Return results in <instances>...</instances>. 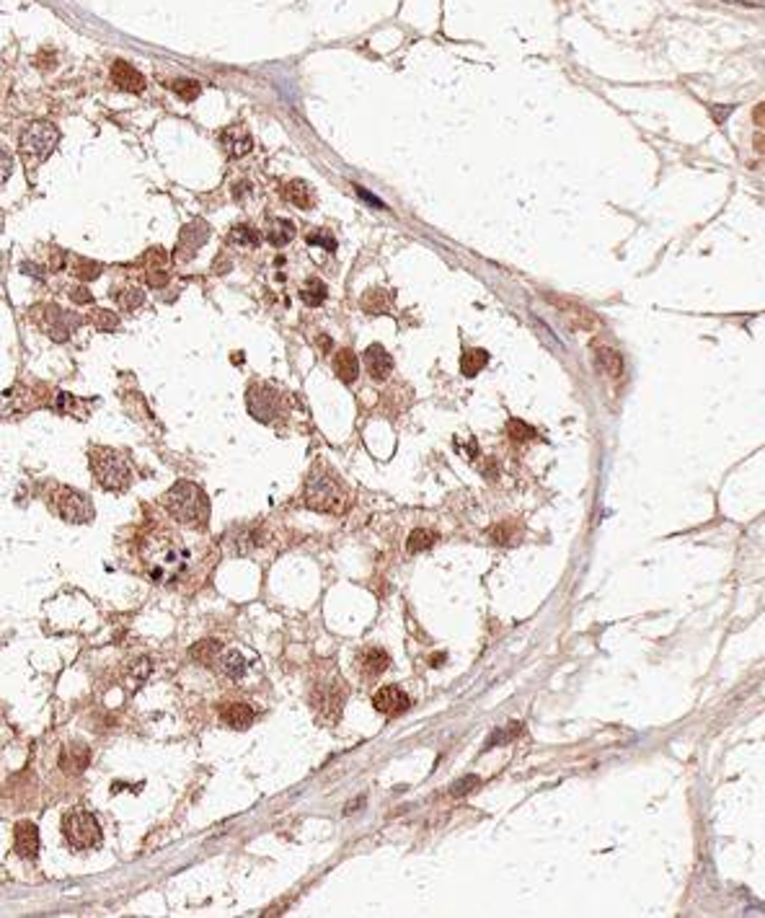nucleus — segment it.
<instances>
[{"label":"nucleus","mask_w":765,"mask_h":918,"mask_svg":"<svg viewBox=\"0 0 765 918\" xmlns=\"http://www.w3.org/2000/svg\"><path fill=\"white\" fill-rule=\"evenodd\" d=\"M220 652H223V644H220L217 639H202V642H197V644L189 649L191 660H194V663H200V665L217 663Z\"/></svg>","instance_id":"23"},{"label":"nucleus","mask_w":765,"mask_h":918,"mask_svg":"<svg viewBox=\"0 0 765 918\" xmlns=\"http://www.w3.org/2000/svg\"><path fill=\"white\" fill-rule=\"evenodd\" d=\"M362 359H365L367 373H370L375 381H385V378L391 376L393 357L388 355V350H385L382 344H370V347L365 350V355H362Z\"/></svg>","instance_id":"15"},{"label":"nucleus","mask_w":765,"mask_h":918,"mask_svg":"<svg viewBox=\"0 0 765 918\" xmlns=\"http://www.w3.org/2000/svg\"><path fill=\"white\" fill-rule=\"evenodd\" d=\"M373 706L385 717H399L401 711L409 709V696L399 686H382L375 691Z\"/></svg>","instance_id":"12"},{"label":"nucleus","mask_w":765,"mask_h":918,"mask_svg":"<svg viewBox=\"0 0 765 918\" xmlns=\"http://www.w3.org/2000/svg\"><path fill=\"white\" fill-rule=\"evenodd\" d=\"M217 663H220L223 675H228L231 680H240L248 670V663L243 660V655H238V652H220Z\"/></svg>","instance_id":"24"},{"label":"nucleus","mask_w":765,"mask_h":918,"mask_svg":"<svg viewBox=\"0 0 765 918\" xmlns=\"http://www.w3.org/2000/svg\"><path fill=\"white\" fill-rule=\"evenodd\" d=\"M143 567L153 582L181 585L197 577L207 564V549L186 541L168 528H153L140 538Z\"/></svg>","instance_id":"1"},{"label":"nucleus","mask_w":765,"mask_h":918,"mask_svg":"<svg viewBox=\"0 0 765 918\" xmlns=\"http://www.w3.org/2000/svg\"><path fill=\"white\" fill-rule=\"evenodd\" d=\"M143 267H145V282L150 288H163L168 282V254L160 246L148 248L143 254Z\"/></svg>","instance_id":"13"},{"label":"nucleus","mask_w":765,"mask_h":918,"mask_svg":"<svg viewBox=\"0 0 765 918\" xmlns=\"http://www.w3.org/2000/svg\"><path fill=\"white\" fill-rule=\"evenodd\" d=\"M78 324H80L78 316L70 311H65V308H60V305H44V308H41V329H44L49 339H55V342L70 339V334L78 329Z\"/></svg>","instance_id":"9"},{"label":"nucleus","mask_w":765,"mask_h":918,"mask_svg":"<svg viewBox=\"0 0 765 918\" xmlns=\"http://www.w3.org/2000/svg\"><path fill=\"white\" fill-rule=\"evenodd\" d=\"M112 80L122 88V91H127V94H140V91L145 88V75L137 70L135 65L124 63V60H117V63H114Z\"/></svg>","instance_id":"17"},{"label":"nucleus","mask_w":765,"mask_h":918,"mask_svg":"<svg viewBox=\"0 0 765 918\" xmlns=\"http://www.w3.org/2000/svg\"><path fill=\"white\" fill-rule=\"evenodd\" d=\"M246 407L256 422L269 424L282 414V393L266 383H254L246 391Z\"/></svg>","instance_id":"6"},{"label":"nucleus","mask_w":765,"mask_h":918,"mask_svg":"<svg viewBox=\"0 0 765 918\" xmlns=\"http://www.w3.org/2000/svg\"><path fill=\"white\" fill-rule=\"evenodd\" d=\"M336 376L342 378L344 383H354L357 381V376H359V359H357V355L352 350H339V355H336Z\"/></svg>","instance_id":"21"},{"label":"nucleus","mask_w":765,"mask_h":918,"mask_svg":"<svg viewBox=\"0 0 765 918\" xmlns=\"http://www.w3.org/2000/svg\"><path fill=\"white\" fill-rule=\"evenodd\" d=\"M228 241L236 243V246L256 248L259 246V241H262V236H259V231L251 228V225H236V228L231 231V236H228Z\"/></svg>","instance_id":"29"},{"label":"nucleus","mask_w":765,"mask_h":918,"mask_svg":"<svg viewBox=\"0 0 765 918\" xmlns=\"http://www.w3.org/2000/svg\"><path fill=\"white\" fill-rule=\"evenodd\" d=\"M166 512L176 523H181L186 528H202L207 525L210 520V499L202 492V487L191 484V481H176L174 487L168 489L163 497Z\"/></svg>","instance_id":"2"},{"label":"nucleus","mask_w":765,"mask_h":918,"mask_svg":"<svg viewBox=\"0 0 765 918\" xmlns=\"http://www.w3.org/2000/svg\"><path fill=\"white\" fill-rule=\"evenodd\" d=\"M266 238H269L271 246H285V243H290V241L295 238V225H292V220H285V217L269 220Z\"/></svg>","instance_id":"22"},{"label":"nucleus","mask_w":765,"mask_h":918,"mask_svg":"<svg viewBox=\"0 0 765 918\" xmlns=\"http://www.w3.org/2000/svg\"><path fill=\"white\" fill-rule=\"evenodd\" d=\"M220 719L231 729H248L254 725V709L243 701H228L225 706H220Z\"/></svg>","instance_id":"18"},{"label":"nucleus","mask_w":765,"mask_h":918,"mask_svg":"<svg viewBox=\"0 0 765 918\" xmlns=\"http://www.w3.org/2000/svg\"><path fill=\"white\" fill-rule=\"evenodd\" d=\"M435 543H437V533H435V530H424V528H419V530H414V533L409 535L406 549H409V554H422V551L432 549Z\"/></svg>","instance_id":"31"},{"label":"nucleus","mask_w":765,"mask_h":918,"mask_svg":"<svg viewBox=\"0 0 765 918\" xmlns=\"http://www.w3.org/2000/svg\"><path fill=\"white\" fill-rule=\"evenodd\" d=\"M354 192H357L359 197H362V200H365L367 205H370V208H375V210H385V202L378 200V197H375L373 192H367L365 186H359V184H354Z\"/></svg>","instance_id":"38"},{"label":"nucleus","mask_w":765,"mask_h":918,"mask_svg":"<svg viewBox=\"0 0 765 918\" xmlns=\"http://www.w3.org/2000/svg\"><path fill=\"white\" fill-rule=\"evenodd\" d=\"M388 663H391L388 652H382V649H378V647L365 649V652L357 657L359 672L367 675V678H378V675H382V672L388 670Z\"/></svg>","instance_id":"20"},{"label":"nucleus","mask_w":765,"mask_h":918,"mask_svg":"<svg viewBox=\"0 0 765 918\" xmlns=\"http://www.w3.org/2000/svg\"><path fill=\"white\" fill-rule=\"evenodd\" d=\"M52 507L68 523H91L94 520V502L88 499V495L72 487L57 489L52 495Z\"/></svg>","instance_id":"7"},{"label":"nucleus","mask_w":765,"mask_h":918,"mask_svg":"<svg viewBox=\"0 0 765 918\" xmlns=\"http://www.w3.org/2000/svg\"><path fill=\"white\" fill-rule=\"evenodd\" d=\"M11 171H13V158L8 155V151L0 148V186L11 179Z\"/></svg>","instance_id":"37"},{"label":"nucleus","mask_w":765,"mask_h":918,"mask_svg":"<svg viewBox=\"0 0 765 918\" xmlns=\"http://www.w3.org/2000/svg\"><path fill=\"white\" fill-rule=\"evenodd\" d=\"M94 326L98 329V331H114V329L120 326V316L112 311H96Z\"/></svg>","instance_id":"35"},{"label":"nucleus","mask_w":765,"mask_h":918,"mask_svg":"<svg viewBox=\"0 0 765 918\" xmlns=\"http://www.w3.org/2000/svg\"><path fill=\"white\" fill-rule=\"evenodd\" d=\"M220 143H223V148L228 151V155H233V158H240V155H246V153L254 148V140H251V135H248V132L240 127V125H233V127L223 129V135H220Z\"/></svg>","instance_id":"19"},{"label":"nucleus","mask_w":765,"mask_h":918,"mask_svg":"<svg viewBox=\"0 0 765 918\" xmlns=\"http://www.w3.org/2000/svg\"><path fill=\"white\" fill-rule=\"evenodd\" d=\"M60 143V129L52 122H32L21 132V151L32 158H47Z\"/></svg>","instance_id":"8"},{"label":"nucleus","mask_w":765,"mask_h":918,"mask_svg":"<svg viewBox=\"0 0 765 918\" xmlns=\"http://www.w3.org/2000/svg\"><path fill=\"white\" fill-rule=\"evenodd\" d=\"M60 828H63L65 841L72 848H78V851L98 846L101 839H104L98 820L91 812H86V810H70V812H65Z\"/></svg>","instance_id":"5"},{"label":"nucleus","mask_w":765,"mask_h":918,"mask_svg":"<svg viewBox=\"0 0 765 918\" xmlns=\"http://www.w3.org/2000/svg\"><path fill=\"white\" fill-rule=\"evenodd\" d=\"M88 464L94 471L96 484L106 492H124L132 484V468L129 461L114 447L96 445L88 450Z\"/></svg>","instance_id":"4"},{"label":"nucleus","mask_w":765,"mask_h":918,"mask_svg":"<svg viewBox=\"0 0 765 918\" xmlns=\"http://www.w3.org/2000/svg\"><path fill=\"white\" fill-rule=\"evenodd\" d=\"M70 298L78 305H91V303H94V295H91V293H88L83 285H78V288H70Z\"/></svg>","instance_id":"39"},{"label":"nucleus","mask_w":765,"mask_h":918,"mask_svg":"<svg viewBox=\"0 0 765 918\" xmlns=\"http://www.w3.org/2000/svg\"><path fill=\"white\" fill-rule=\"evenodd\" d=\"M308 243H323V246L328 248V251H334L336 248V241L331 238V236H321V233H313V236H308Z\"/></svg>","instance_id":"41"},{"label":"nucleus","mask_w":765,"mask_h":918,"mask_svg":"<svg viewBox=\"0 0 765 918\" xmlns=\"http://www.w3.org/2000/svg\"><path fill=\"white\" fill-rule=\"evenodd\" d=\"M13 848L21 859H37L39 854V828L29 820L16 822L13 828Z\"/></svg>","instance_id":"14"},{"label":"nucleus","mask_w":765,"mask_h":918,"mask_svg":"<svg viewBox=\"0 0 765 918\" xmlns=\"http://www.w3.org/2000/svg\"><path fill=\"white\" fill-rule=\"evenodd\" d=\"M114 298H117V303H120L122 311H137V308L145 303V293L137 288H124V293L117 290Z\"/></svg>","instance_id":"32"},{"label":"nucleus","mask_w":765,"mask_h":918,"mask_svg":"<svg viewBox=\"0 0 765 918\" xmlns=\"http://www.w3.org/2000/svg\"><path fill=\"white\" fill-rule=\"evenodd\" d=\"M476 784H478L476 776H468V779H463V782L455 784V786H453V794H455V797H461L463 791H470V789H473V786H476Z\"/></svg>","instance_id":"40"},{"label":"nucleus","mask_w":765,"mask_h":918,"mask_svg":"<svg viewBox=\"0 0 765 918\" xmlns=\"http://www.w3.org/2000/svg\"><path fill=\"white\" fill-rule=\"evenodd\" d=\"M171 88H174V94L181 98V101H194V98L200 96V91H202L197 80H186V78L174 80V83H171Z\"/></svg>","instance_id":"34"},{"label":"nucleus","mask_w":765,"mask_h":918,"mask_svg":"<svg viewBox=\"0 0 765 918\" xmlns=\"http://www.w3.org/2000/svg\"><path fill=\"white\" fill-rule=\"evenodd\" d=\"M150 670H153V665H150V660L148 657H140V660H135V663L129 665V670H127V683H129V691L135 694L137 688L143 686L145 680H148V675H150Z\"/></svg>","instance_id":"28"},{"label":"nucleus","mask_w":765,"mask_h":918,"mask_svg":"<svg viewBox=\"0 0 765 918\" xmlns=\"http://www.w3.org/2000/svg\"><path fill=\"white\" fill-rule=\"evenodd\" d=\"M726 3H747V6H760V0H726Z\"/></svg>","instance_id":"42"},{"label":"nucleus","mask_w":765,"mask_h":918,"mask_svg":"<svg viewBox=\"0 0 765 918\" xmlns=\"http://www.w3.org/2000/svg\"><path fill=\"white\" fill-rule=\"evenodd\" d=\"M303 502L316 512L342 515L349 507V489L344 487V481L336 479V473L316 466L305 479Z\"/></svg>","instance_id":"3"},{"label":"nucleus","mask_w":765,"mask_h":918,"mask_svg":"<svg viewBox=\"0 0 765 918\" xmlns=\"http://www.w3.org/2000/svg\"><path fill=\"white\" fill-rule=\"evenodd\" d=\"M72 274L83 282H91L101 274V264L91 262V259H75V264H72Z\"/></svg>","instance_id":"33"},{"label":"nucleus","mask_w":765,"mask_h":918,"mask_svg":"<svg viewBox=\"0 0 765 918\" xmlns=\"http://www.w3.org/2000/svg\"><path fill=\"white\" fill-rule=\"evenodd\" d=\"M487 362H489V352L487 350H468L461 357L463 376H468V378L478 376V373H481V367L487 365Z\"/></svg>","instance_id":"26"},{"label":"nucleus","mask_w":765,"mask_h":918,"mask_svg":"<svg viewBox=\"0 0 765 918\" xmlns=\"http://www.w3.org/2000/svg\"><path fill=\"white\" fill-rule=\"evenodd\" d=\"M88 763H91V751L83 743H70L60 751V768H63L65 774L70 776L83 774L88 768Z\"/></svg>","instance_id":"16"},{"label":"nucleus","mask_w":765,"mask_h":918,"mask_svg":"<svg viewBox=\"0 0 765 918\" xmlns=\"http://www.w3.org/2000/svg\"><path fill=\"white\" fill-rule=\"evenodd\" d=\"M210 238V225H205L202 220H194V223H189V225H184V231H181V238H179V251H176V256L181 259V262H189L191 256L197 254L200 251V246L205 243V241Z\"/></svg>","instance_id":"11"},{"label":"nucleus","mask_w":765,"mask_h":918,"mask_svg":"<svg viewBox=\"0 0 765 918\" xmlns=\"http://www.w3.org/2000/svg\"><path fill=\"white\" fill-rule=\"evenodd\" d=\"M598 367L605 373V376H621L623 370V359L621 355L610 347H600L598 350Z\"/></svg>","instance_id":"27"},{"label":"nucleus","mask_w":765,"mask_h":918,"mask_svg":"<svg viewBox=\"0 0 765 918\" xmlns=\"http://www.w3.org/2000/svg\"><path fill=\"white\" fill-rule=\"evenodd\" d=\"M344 683V680H342ZM339 683V680H331V683H321V686H316V691H313V696H311V701H313V706L321 711V717L323 719H331L334 722L339 714H342V709H344V686Z\"/></svg>","instance_id":"10"},{"label":"nucleus","mask_w":765,"mask_h":918,"mask_svg":"<svg viewBox=\"0 0 765 918\" xmlns=\"http://www.w3.org/2000/svg\"><path fill=\"white\" fill-rule=\"evenodd\" d=\"M285 194H287V200L292 202L295 208H300V210H311L313 205H316L313 189L305 181H290V184H287Z\"/></svg>","instance_id":"25"},{"label":"nucleus","mask_w":765,"mask_h":918,"mask_svg":"<svg viewBox=\"0 0 765 918\" xmlns=\"http://www.w3.org/2000/svg\"><path fill=\"white\" fill-rule=\"evenodd\" d=\"M507 432H510L512 440H527L535 435L533 427H527V424L520 422V419H510V422H507Z\"/></svg>","instance_id":"36"},{"label":"nucleus","mask_w":765,"mask_h":918,"mask_svg":"<svg viewBox=\"0 0 765 918\" xmlns=\"http://www.w3.org/2000/svg\"><path fill=\"white\" fill-rule=\"evenodd\" d=\"M326 295H328V290H326V285L321 280H308L303 285V290H300V298H303V303L305 305H311V308H316V305H321L323 300H326Z\"/></svg>","instance_id":"30"}]
</instances>
